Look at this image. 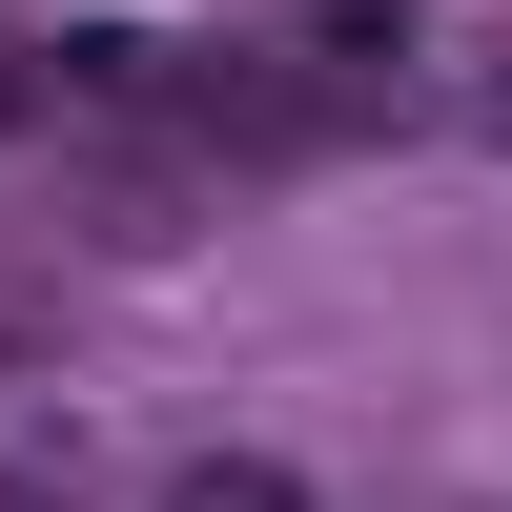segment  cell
Masks as SVG:
<instances>
[{
  "mask_svg": "<svg viewBox=\"0 0 512 512\" xmlns=\"http://www.w3.org/2000/svg\"><path fill=\"white\" fill-rule=\"evenodd\" d=\"M185 512H308V492H287L267 451H205V472H185Z\"/></svg>",
  "mask_w": 512,
  "mask_h": 512,
  "instance_id": "6da1fadb",
  "label": "cell"
},
{
  "mask_svg": "<svg viewBox=\"0 0 512 512\" xmlns=\"http://www.w3.org/2000/svg\"><path fill=\"white\" fill-rule=\"evenodd\" d=\"M0 123H41V41H0Z\"/></svg>",
  "mask_w": 512,
  "mask_h": 512,
  "instance_id": "7a4b0ae2",
  "label": "cell"
}]
</instances>
